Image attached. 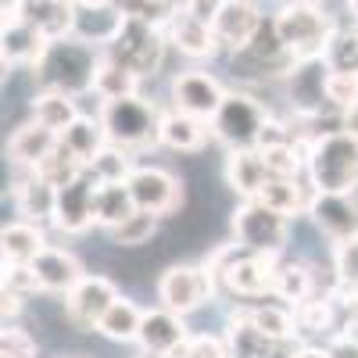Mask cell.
I'll list each match as a JSON object with an SVG mask.
<instances>
[{
    "label": "cell",
    "instance_id": "obj_1",
    "mask_svg": "<svg viewBox=\"0 0 358 358\" xmlns=\"http://www.w3.org/2000/svg\"><path fill=\"white\" fill-rule=\"evenodd\" d=\"M104 50L86 43L79 36H65V40H50L43 57L36 62L33 76L40 90H54V94H69V97H86L94 94L97 83V69H101Z\"/></svg>",
    "mask_w": 358,
    "mask_h": 358
},
{
    "label": "cell",
    "instance_id": "obj_2",
    "mask_svg": "<svg viewBox=\"0 0 358 358\" xmlns=\"http://www.w3.org/2000/svg\"><path fill=\"white\" fill-rule=\"evenodd\" d=\"M204 265H208V273H212L215 287H226L229 294L262 297V294L276 290V268H280V262L273 255H258V251H248L241 244H226Z\"/></svg>",
    "mask_w": 358,
    "mask_h": 358
},
{
    "label": "cell",
    "instance_id": "obj_3",
    "mask_svg": "<svg viewBox=\"0 0 358 358\" xmlns=\"http://www.w3.org/2000/svg\"><path fill=\"white\" fill-rule=\"evenodd\" d=\"M308 183L315 194H355L358 190V136L337 129L308 147Z\"/></svg>",
    "mask_w": 358,
    "mask_h": 358
},
{
    "label": "cell",
    "instance_id": "obj_4",
    "mask_svg": "<svg viewBox=\"0 0 358 358\" xmlns=\"http://www.w3.org/2000/svg\"><path fill=\"white\" fill-rule=\"evenodd\" d=\"M97 118L108 133V143L122 147V151H143V147L162 143V111L140 94L104 101Z\"/></svg>",
    "mask_w": 358,
    "mask_h": 358
},
{
    "label": "cell",
    "instance_id": "obj_5",
    "mask_svg": "<svg viewBox=\"0 0 358 358\" xmlns=\"http://www.w3.org/2000/svg\"><path fill=\"white\" fill-rule=\"evenodd\" d=\"M165 47H169V36H165L162 25L140 22V18H122L118 33L104 47V57H111L115 65H122L136 79H147V76H155L162 69Z\"/></svg>",
    "mask_w": 358,
    "mask_h": 358
},
{
    "label": "cell",
    "instance_id": "obj_6",
    "mask_svg": "<svg viewBox=\"0 0 358 358\" xmlns=\"http://www.w3.org/2000/svg\"><path fill=\"white\" fill-rule=\"evenodd\" d=\"M268 108L255 97L244 94V90H229L222 108L212 118V136L219 143H226L229 151H251V147L262 143V133L268 126Z\"/></svg>",
    "mask_w": 358,
    "mask_h": 358
},
{
    "label": "cell",
    "instance_id": "obj_7",
    "mask_svg": "<svg viewBox=\"0 0 358 358\" xmlns=\"http://www.w3.org/2000/svg\"><path fill=\"white\" fill-rule=\"evenodd\" d=\"M280 43L297 57V62H312V57L326 54V43L334 36V22L322 8H301V4H283L273 15Z\"/></svg>",
    "mask_w": 358,
    "mask_h": 358
},
{
    "label": "cell",
    "instance_id": "obj_8",
    "mask_svg": "<svg viewBox=\"0 0 358 358\" xmlns=\"http://www.w3.org/2000/svg\"><path fill=\"white\" fill-rule=\"evenodd\" d=\"M233 236L248 251L280 258L290 241V219L283 212H276V208H268L265 201L251 197L233 212Z\"/></svg>",
    "mask_w": 358,
    "mask_h": 358
},
{
    "label": "cell",
    "instance_id": "obj_9",
    "mask_svg": "<svg viewBox=\"0 0 358 358\" xmlns=\"http://www.w3.org/2000/svg\"><path fill=\"white\" fill-rule=\"evenodd\" d=\"M229 65H233V76L265 83V79H287V76L297 69V57L280 43L273 18H265L262 29H258V36H255L244 50H236Z\"/></svg>",
    "mask_w": 358,
    "mask_h": 358
},
{
    "label": "cell",
    "instance_id": "obj_10",
    "mask_svg": "<svg viewBox=\"0 0 358 358\" xmlns=\"http://www.w3.org/2000/svg\"><path fill=\"white\" fill-rule=\"evenodd\" d=\"M215 297V280L208 265H172L158 280V301L176 315H190Z\"/></svg>",
    "mask_w": 358,
    "mask_h": 358
},
{
    "label": "cell",
    "instance_id": "obj_11",
    "mask_svg": "<svg viewBox=\"0 0 358 358\" xmlns=\"http://www.w3.org/2000/svg\"><path fill=\"white\" fill-rule=\"evenodd\" d=\"M97 187L101 179L94 176V169H83L72 183L57 187V215H54V226L62 233H86L90 226L97 222Z\"/></svg>",
    "mask_w": 358,
    "mask_h": 358
},
{
    "label": "cell",
    "instance_id": "obj_12",
    "mask_svg": "<svg viewBox=\"0 0 358 358\" xmlns=\"http://www.w3.org/2000/svg\"><path fill=\"white\" fill-rule=\"evenodd\" d=\"M129 194L136 201L140 212H155V215H172L183 204V183L158 165H136L129 172Z\"/></svg>",
    "mask_w": 358,
    "mask_h": 358
},
{
    "label": "cell",
    "instance_id": "obj_13",
    "mask_svg": "<svg viewBox=\"0 0 358 358\" xmlns=\"http://www.w3.org/2000/svg\"><path fill=\"white\" fill-rule=\"evenodd\" d=\"M229 90H222V83L215 76H208L201 69H190V72H179L172 79V108L187 111L194 118H204V122H212L215 111L222 108Z\"/></svg>",
    "mask_w": 358,
    "mask_h": 358
},
{
    "label": "cell",
    "instance_id": "obj_14",
    "mask_svg": "<svg viewBox=\"0 0 358 358\" xmlns=\"http://www.w3.org/2000/svg\"><path fill=\"white\" fill-rule=\"evenodd\" d=\"M308 215L334 248L358 236V197L355 194H315Z\"/></svg>",
    "mask_w": 358,
    "mask_h": 358
},
{
    "label": "cell",
    "instance_id": "obj_15",
    "mask_svg": "<svg viewBox=\"0 0 358 358\" xmlns=\"http://www.w3.org/2000/svg\"><path fill=\"white\" fill-rule=\"evenodd\" d=\"M115 301H118V290L108 276H83L79 287L65 294V312L83 330H97V322Z\"/></svg>",
    "mask_w": 358,
    "mask_h": 358
},
{
    "label": "cell",
    "instance_id": "obj_16",
    "mask_svg": "<svg viewBox=\"0 0 358 358\" xmlns=\"http://www.w3.org/2000/svg\"><path fill=\"white\" fill-rule=\"evenodd\" d=\"M187 341H190V334H187V326H183V315H176L169 308L143 312L136 344L143 348L147 358H172Z\"/></svg>",
    "mask_w": 358,
    "mask_h": 358
},
{
    "label": "cell",
    "instance_id": "obj_17",
    "mask_svg": "<svg viewBox=\"0 0 358 358\" xmlns=\"http://www.w3.org/2000/svg\"><path fill=\"white\" fill-rule=\"evenodd\" d=\"M76 15H79V8L65 4V0H18L11 18H22L47 40H65V36H76Z\"/></svg>",
    "mask_w": 358,
    "mask_h": 358
},
{
    "label": "cell",
    "instance_id": "obj_18",
    "mask_svg": "<svg viewBox=\"0 0 358 358\" xmlns=\"http://www.w3.org/2000/svg\"><path fill=\"white\" fill-rule=\"evenodd\" d=\"M326 69L322 57H312V62H297V69L287 76V90H290V104H294V115H319L326 104ZM334 111V108H330Z\"/></svg>",
    "mask_w": 358,
    "mask_h": 358
},
{
    "label": "cell",
    "instance_id": "obj_19",
    "mask_svg": "<svg viewBox=\"0 0 358 358\" xmlns=\"http://www.w3.org/2000/svg\"><path fill=\"white\" fill-rule=\"evenodd\" d=\"M165 36H169V43H172L179 54L194 57V62L215 57V54L222 50V43H219V36H215V29L208 25V22H201V18H194V15H187L183 8H179V11L169 18Z\"/></svg>",
    "mask_w": 358,
    "mask_h": 358
},
{
    "label": "cell",
    "instance_id": "obj_20",
    "mask_svg": "<svg viewBox=\"0 0 358 358\" xmlns=\"http://www.w3.org/2000/svg\"><path fill=\"white\" fill-rule=\"evenodd\" d=\"M262 22H265V15L258 11L255 0H229V4L222 8V15L215 18L212 29H215L219 43H222L229 54H236V50H244V47L258 36Z\"/></svg>",
    "mask_w": 358,
    "mask_h": 358
},
{
    "label": "cell",
    "instance_id": "obj_21",
    "mask_svg": "<svg viewBox=\"0 0 358 358\" xmlns=\"http://www.w3.org/2000/svg\"><path fill=\"white\" fill-rule=\"evenodd\" d=\"M33 273H36V283L43 294H69L79 287V280L86 276L83 265L72 251L65 248H47L36 262H33Z\"/></svg>",
    "mask_w": 358,
    "mask_h": 358
},
{
    "label": "cell",
    "instance_id": "obj_22",
    "mask_svg": "<svg viewBox=\"0 0 358 358\" xmlns=\"http://www.w3.org/2000/svg\"><path fill=\"white\" fill-rule=\"evenodd\" d=\"M57 143H62V136L50 133L47 126L25 122V126H18V129L11 133V140H8V158H11L15 165L29 169V172H36V169L57 151Z\"/></svg>",
    "mask_w": 358,
    "mask_h": 358
},
{
    "label": "cell",
    "instance_id": "obj_23",
    "mask_svg": "<svg viewBox=\"0 0 358 358\" xmlns=\"http://www.w3.org/2000/svg\"><path fill=\"white\" fill-rule=\"evenodd\" d=\"M15 204H18L22 222L47 226L57 215V187L50 183V179H43L40 172H29L15 187Z\"/></svg>",
    "mask_w": 358,
    "mask_h": 358
},
{
    "label": "cell",
    "instance_id": "obj_24",
    "mask_svg": "<svg viewBox=\"0 0 358 358\" xmlns=\"http://www.w3.org/2000/svg\"><path fill=\"white\" fill-rule=\"evenodd\" d=\"M226 179L244 201H251V197H262L273 172H268L258 147H251V151H229L226 155Z\"/></svg>",
    "mask_w": 358,
    "mask_h": 358
},
{
    "label": "cell",
    "instance_id": "obj_25",
    "mask_svg": "<svg viewBox=\"0 0 358 358\" xmlns=\"http://www.w3.org/2000/svg\"><path fill=\"white\" fill-rule=\"evenodd\" d=\"M47 36L36 33L33 25H25L22 18L4 22V33H0V54H4V65H29L36 69V62L47 50Z\"/></svg>",
    "mask_w": 358,
    "mask_h": 358
},
{
    "label": "cell",
    "instance_id": "obj_26",
    "mask_svg": "<svg viewBox=\"0 0 358 358\" xmlns=\"http://www.w3.org/2000/svg\"><path fill=\"white\" fill-rule=\"evenodd\" d=\"M208 133H212V122L194 118V115L179 111V108H172V111L162 115V143L172 147V151H179V155L201 151L204 140H208Z\"/></svg>",
    "mask_w": 358,
    "mask_h": 358
},
{
    "label": "cell",
    "instance_id": "obj_27",
    "mask_svg": "<svg viewBox=\"0 0 358 358\" xmlns=\"http://www.w3.org/2000/svg\"><path fill=\"white\" fill-rule=\"evenodd\" d=\"M47 236L43 226L33 222H11L0 233V255H4V265H33L43 251H47Z\"/></svg>",
    "mask_w": 358,
    "mask_h": 358
},
{
    "label": "cell",
    "instance_id": "obj_28",
    "mask_svg": "<svg viewBox=\"0 0 358 358\" xmlns=\"http://www.w3.org/2000/svg\"><path fill=\"white\" fill-rule=\"evenodd\" d=\"M226 348H229V358H268L276 348V341H268L258 326L251 322L248 308L236 312L229 319V330H226Z\"/></svg>",
    "mask_w": 358,
    "mask_h": 358
},
{
    "label": "cell",
    "instance_id": "obj_29",
    "mask_svg": "<svg viewBox=\"0 0 358 358\" xmlns=\"http://www.w3.org/2000/svg\"><path fill=\"white\" fill-rule=\"evenodd\" d=\"M312 197H315V187L301 183V176H297V179H268L258 201H265L268 208H276V212H283L290 219V215H301V212L308 215Z\"/></svg>",
    "mask_w": 358,
    "mask_h": 358
},
{
    "label": "cell",
    "instance_id": "obj_30",
    "mask_svg": "<svg viewBox=\"0 0 358 358\" xmlns=\"http://www.w3.org/2000/svg\"><path fill=\"white\" fill-rule=\"evenodd\" d=\"M79 118V101L69 94H54V90H36L33 97V122L47 126L50 133L62 136Z\"/></svg>",
    "mask_w": 358,
    "mask_h": 358
},
{
    "label": "cell",
    "instance_id": "obj_31",
    "mask_svg": "<svg viewBox=\"0 0 358 358\" xmlns=\"http://www.w3.org/2000/svg\"><path fill=\"white\" fill-rule=\"evenodd\" d=\"M62 147H65L69 155H76L83 165H90V162H94L104 147H108V133H104V126H101V118L79 115L76 122L62 133Z\"/></svg>",
    "mask_w": 358,
    "mask_h": 358
},
{
    "label": "cell",
    "instance_id": "obj_32",
    "mask_svg": "<svg viewBox=\"0 0 358 358\" xmlns=\"http://www.w3.org/2000/svg\"><path fill=\"white\" fill-rule=\"evenodd\" d=\"M315 273H312V265H305V262H280V268H276V297L280 301H290L294 308L301 305V301H308V297H315Z\"/></svg>",
    "mask_w": 358,
    "mask_h": 358
},
{
    "label": "cell",
    "instance_id": "obj_33",
    "mask_svg": "<svg viewBox=\"0 0 358 358\" xmlns=\"http://www.w3.org/2000/svg\"><path fill=\"white\" fill-rule=\"evenodd\" d=\"M133 212H136V201L129 194V183H101L97 187V226H104L111 233Z\"/></svg>",
    "mask_w": 358,
    "mask_h": 358
},
{
    "label": "cell",
    "instance_id": "obj_34",
    "mask_svg": "<svg viewBox=\"0 0 358 358\" xmlns=\"http://www.w3.org/2000/svg\"><path fill=\"white\" fill-rule=\"evenodd\" d=\"M140 322H143V312L129 301V297H118V301L104 312V319L97 322V334H104L108 341H136L140 337Z\"/></svg>",
    "mask_w": 358,
    "mask_h": 358
},
{
    "label": "cell",
    "instance_id": "obj_35",
    "mask_svg": "<svg viewBox=\"0 0 358 358\" xmlns=\"http://www.w3.org/2000/svg\"><path fill=\"white\" fill-rule=\"evenodd\" d=\"M322 62L330 72L358 76V25H337L330 43H326Z\"/></svg>",
    "mask_w": 358,
    "mask_h": 358
},
{
    "label": "cell",
    "instance_id": "obj_36",
    "mask_svg": "<svg viewBox=\"0 0 358 358\" xmlns=\"http://www.w3.org/2000/svg\"><path fill=\"white\" fill-rule=\"evenodd\" d=\"M140 83L133 72H126L122 65H115L111 57H101V69H97V83H94V97L104 101H118V97H136L140 94Z\"/></svg>",
    "mask_w": 358,
    "mask_h": 358
},
{
    "label": "cell",
    "instance_id": "obj_37",
    "mask_svg": "<svg viewBox=\"0 0 358 358\" xmlns=\"http://www.w3.org/2000/svg\"><path fill=\"white\" fill-rule=\"evenodd\" d=\"M334 297H308V301H301L294 308V326L297 334H326L334 330Z\"/></svg>",
    "mask_w": 358,
    "mask_h": 358
},
{
    "label": "cell",
    "instance_id": "obj_38",
    "mask_svg": "<svg viewBox=\"0 0 358 358\" xmlns=\"http://www.w3.org/2000/svg\"><path fill=\"white\" fill-rule=\"evenodd\" d=\"M158 219L162 215L140 212V208H136L122 226L111 229V244H118V248H143V244H151V236L158 233Z\"/></svg>",
    "mask_w": 358,
    "mask_h": 358
},
{
    "label": "cell",
    "instance_id": "obj_39",
    "mask_svg": "<svg viewBox=\"0 0 358 358\" xmlns=\"http://www.w3.org/2000/svg\"><path fill=\"white\" fill-rule=\"evenodd\" d=\"M115 8V15L122 18H140V22H151V25H169V18L179 11L172 0H108Z\"/></svg>",
    "mask_w": 358,
    "mask_h": 358
},
{
    "label": "cell",
    "instance_id": "obj_40",
    "mask_svg": "<svg viewBox=\"0 0 358 358\" xmlns=\"http://www.w3.org/2000/svg\"><path fill=\"white\" fill-rule=\"evenodd\" d=\"M334 276H337V294L344 301L358 297V236L348 244H337L334 251Z\"/></svg>",
    "mask_w": 358,
    "mask_h": 358
},
{
    "label": "cell",
    "instance_id": "obj_41",
    "mask_svg": "<svg viewBox=\"0 0 358 358\" xmlns=\"http://www.w3.org/2000/svg\"><path fill=\"white\" fill-rule=\"evenodd\" d=\"M248 315H251V322L258 326V330H262L268 341H276V344H283V341H290V337L297 334L294 312H287V308L265 305V308H248Z\"/></svg>",
    "mask_w": 358,
    "mask_h": 358
},
{
    "label": "cell",
    "instance_id": "obj_42",
    "mask_svg": "<svg viewBox=\"0 0 358 358\" xmlns=\"http://www.w3.org/2000/svg\"><path fill=\"white\" fill-rule=\"evenodd\" d=\"M90 169H94V176L101 179V183H126L129 172H133L136 165L129 162V151H122V147L108 143L104 151H101L94 162H90Z\"/></svg>",
    "mask_w": 358,
    "mask_h": 358
},
{
    "label": "cell",
    "instance_id": "obj_43",
    "mask_svg": "<svg viewBox=\"0 0 358 358\" xmlns=\"http://www.w3.org/2000/svg\"><path fill=\"white\" fill-rule=\"evenodd\" d=\"M326 104L334 111H348L351 104H358V76H344V72H330L326 76Z\"/></svg>",
    "mask_w": 358,
    "mask_h": 358
},
{
    "label": "cell",
    "instance_id": "obj_44",
    "mask_svg": "<svg viewBox=\"0 0 358 358\" xmlns=\"http://www.w3.org/2000/svg\"><path fill=\"white\" fill-rule=\"evenodd\" d=\"M0 358H36V341L11 322L4 326V337H0Z\"/></svg>",
    "mask_w": 358,
    "mask_h": 358
},
{
    "label": "cell",
    "instance_id": "obj_45",
    "mask_svg": "<svg viewBox=\"0 0 358 358\" xmlns=\"http://www.w3.org/2000/svg\"><path fill=\"white\" fill-rule=\"evenodd\" d=\"M172 358H229V348L215 337H190Z\"/></svg>",
    "mask_w": 358,
    "mask_h": 358
},
{
    "label": "cell",
    "instance_id": "obj_46",
    "mask_svg": "<svg viewBox=\"0 0 358 358\" xmlns=\"http://www.w3.org/2000/svg\"><path fill=\"white\" fill-rule=\"evenodd\" d=\"M229 4V0H183V8L187 15H194V18H201V22H208V25H215V18L222 15V8Z\"/></svg>",
    "mask_w": 358,
    "mask_h": 358
},
{
    "label": "cell",
    "instance_id": "obj_47",
    "mask_svg": "<svg viewBox=\"0 0 358 358\" xmlns=\"http://www.w3.org/2000/svg\"><path fill=\"white\" fill-rule=\"evenodd\" d=\"M341 129L351 133V136H358V104H351V108L341 115Z\"/></svg>",
    "mask_w": 358,
    "mask_h": 358
},
{
    "label": "cell",
    "instance_id": "obj_48",
    "mask_svg": "<svg viewBox=\"0 0 358 358\" xmlns=\"http://www.w3.org/2000/svg\"><path fill=\"white\" fill-rule=\"evenodd\" d=\"M290 358H334L330 348H297Z\"/></svg>",
    "mask_w": 358,
    "mask_h": 358
},
{
    "label": "cell",
    "instance_id": "obj_49",
    "mask_svg": "<svg viewBox=\"0 0 358 358\" xmlns=\"http://www.w3.org/2000/svg\"><path fill=\"white\" fill-rule=\"evenodd\" d=\"M287 4H301V8H319L322 0H287Z\"/></svg>",
    "mask_w": 358,
    "mask_h": 358
},
{
    "label": "cell",
    "instance_id": "obj_50",
    "mask_svg": "<svg viewBox=\"0 0 358 358\" xmlns=\"http://www.w3.org/2000/svg\"><path fill=\"white\" fill-rule=\"evenodd\" d=\"M348 4V11H351V18H355V25H358V0H344Z\"/></svg>",
    "mask_w": 358,
    "mask_h": 358
},
{
    "label": "cell",
    "instance_id": "obj_51",
    "mask_svg": "<svg viewBox=\"0 0 358 358\" xmlns=\"http://www.w3.org/2000/svg\"><path fill=\"white\" fill-rule=\"evenodd\" d=\"M65 4H76V8H79V0H65Z\"/></svg>",
    "mask_w": 358,
    "mask_h": 358
}]
</instances>
